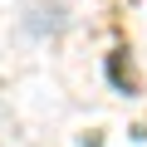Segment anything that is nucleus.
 Returning a JSON list of instances; mask_svg holds the SVG:
<instances>
[{"mask_svg": "<svg viewBox=\"0 0 147 147\" xmlns=\"http://www.w3.org/2000/svg\"><path fill=\"white\" fill-rule=\"evenodd\" d=\"M108 74H113V84H118V88H127V93H132V74L123 69V54H113V59H108Z\"/></svg>", "mask_w": 147, "mask_h": 147, "instance_id": "1", "label": "nucleus"}]
</instances>
